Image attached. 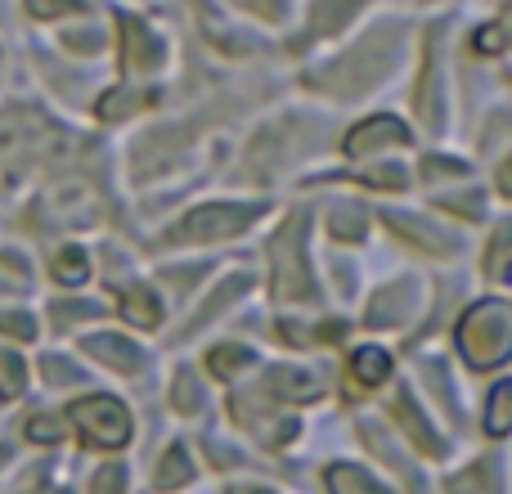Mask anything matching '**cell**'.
<instances>
[{
    "label": "cell",
    "mask_w": 512,
    "mask_h": 494,
    "mask_svg": "<svg viewBox=\"0 0 512 494\" xmlns=\"http://www.w3.org/2000/svg\"><path fill=\"white\" fill-rule=\"evenodd\" d=\"M508 342H512V310L508 301L490 297L481 306H472L459 324V351L468 355L472 369H495L508 360Z\"/></svg>",
    "instance_id": "cell-1"
},
{
    "label": "cell",
    "mask_w": 512,
    "mask_h": 494,
    "mask_svg": "<svg viewBox=\"0 0 512 494\" xmlns=\"http://www.w3.org/2000/svg\"><path fill=\"white\" fill-rule=\"evenodd\" d=\"M274 297L279 301H310L315 279L306 265V216L288 221L274 239Z\"/></svg>",
    "instance_id": "cell-2"
},
{
    "label": "cell",
    "mask_w": 512,
    "mask_h": 494,
    "mask_svg": "<svg viewBox=\"0 0 512 494\" xmlns=\"http://www.w3.org/2000/svg\"><path fill=\"white\" fill-rule=\"evenodd\" d=\"M68 418L77 423V432L86 436V445L95 450H117V445L131 441V414H126L122 400L113 396H86L68 409Z\"/></svg>",
    "instance_id": "cell-3"
},
{
    "label": "cell",
    "mask_w": 512,
    "mask_h": 494,
    "mask_svg": "<svg viewBox=\"0 0 512 494\" xmlns=\"http://www.w3.org/2000/svg\"><path fill=\"white\" fill-rule=\"evenodd\" d=\"M261 216L256 203H216V207H203V212H189L185 221L171 230L176 243H212V239H234L243 234L248 225Z\"/></svg>",
    "instance_id": "cell-4"
},
{
    "label": "cell",
    "mask_w": 512,
    "mask_h": 494,
    "mask_svg": "<svg viewBox=\"0 0 512 494\" xmlns=\"http://www.w3.org/2000/svg\"><path fill=\"white\" fill-rule=\"evenodd\" d=\"M234 418H239V423H248L256 436H265V445H288L292 436L301 432L297 418L270 414V409H265L261 391H239V396H234Z\"/></svg>",
    "instance_id": "cell-5"
},
{
    "label": "cell",
    "mask_w": 512,
    "mask_h": 494,
    "mask_svg": "<svg viewBox=\"0 0 512 494\" xmlns=\"http://www.w3.org/2000/svg\"><path fill=\"white\" fill-rule=\"evenodd\" d=\"M387 144H409V126L391 113H378V117H369V122L355 126V131L346 135L342 149L351 153V158H369V153L387 149Z\"/></svg>",
    "instance_id": "cell-6"
},
{
    "label": "cell",
    "mask_w": 512,
    "mask_h": 494,
    "mask_svg": "<svg viewBox=\"0 0 512 494\" xmlns=\"http://www.w3.org/2000/svg\"><path fill=\"white\" fill-rule=\"evenodd\" d=\"M81 351L95 355V360H104L108 369H122V373H140V364H144V351H140V346L126 342V337H113V333L86 337V342H81Z\"/></svg>",
    "instance_id": "cell-7"
},
{
    "label": "cell",
    "mask_w": 512,
    "mask_h": 494,
    "mask_svg": "<svg viewBox=\"0 0 512 494\" xmlns=\"http://www.w3.org/2000/svg\"><path fill=\"white\" fill-rule=\"evenodd\" d=\"M319 378L315 373H301V369H270L265 373V396H279V400H315L319 396Z\"/></svg>",
    "instance_id": "cell-8"
},
{
    "label": "cell",
    "mask_w": 512,
    "mask_h": 494,
    "mask_svg": "<svg viewBox=\"0 0 512 494\" xmlns=\"http://www.w3.org/2000/svg\"><path fill=\"white\" fill-rule=\"evenodd\" d=\"M324 486H328V494H391L378 477H369V472L355 468V463H333Z\"/></svg>",
    "instance_id": "cell-9"
},
{
    "label": "cell",
    "mask_w": 512,
    "mask_h": 494,
    "mask_svg": "<svg viewBox=\"0 0 512 494\" xmlns=\"http://www.w3.org/2000/svg\"><path fill=\"white\" fill-rule=\"evenodd\" d=\"M409 301H414V292H409L405 283H400V288L378 292V297L369 301V310H364V315H369V324H373V328H396L400 319H405Z\"/></svg>",
    "instance_id": "cell-10"
},
{
    "label": "cell",
    "mask_w": 512,
    "mask_h": 494,
    "mask_svg": "<svg viewBox=\"0 0 512 494\" xmlns=\"http://www.w3.org/2000/svg\"><path fill=\"white\" fill-rule=\"evenodd\" d=\"M189 477H194V463H189V450L185 445H171L167 454H162V463H158V472H153V490H180V486H189Z\"/></svg>",
    "instance_id": "cell-11"
},
{
    "label": "cell",
    "mask_w": 512,
    "mask_h": 494,
    "mask_svg": "<svg viewBox=\"0 0 512 494\" xmlns=\"http://www.w3.org/2000/svg\"><path fill=\"white\" fill-rule=\"evenodd\" d=\"M396 418H400V423H405L409 441H414L418 450H423V454H441V441H436V436H432V423H427V418H423V409H418L409 396H400V400H396Z\"/></svg>",
    "instance_id": "cell-12"
},
{
    "label": "cell",
    "mask_w": 512,
    "mask_h": 494,
    "mask_svg": "<svg viewBox=\"0 0 512 494\" xmlns=\"http://www.w3.org/2000/svg\"><path fill=\"white\" fill-rule=\"evenodd\" d=\"M328 234H333V239H346V243H360L364 234H369V216L351 203H337L333 212H328Z\"/></svg>",
    "instance_id": "cell-13"
},
{
    "label": "cell",
    "mask_w": 512,
    "mask_h": 494,
    "mask_svg": "<svg viewBox=\"0 0 512 494\" xmlns=\"http://www.w3.org/2000/svg\"><path fill=\"white\" fill-rule=\"evenodd\" d=\"M122 315L131 319V324H140V328H158L162 306H158V297H153L149 288H126L122 292Z\"/></svg>",
    "instance_id": "cell-14"
},
{
    "label": "cell",
    "mask_w": 512,
    "mask_h": 494,
    "mask_svg": "<svg viewBox=\"0 0 512 494\" xmlns=\"http://www.w3.org/2000/svg\"><path fill=\"white\" fill-rule=\"evenodd\" d=\"M50 274H54L59 283H68V288L86 283V274H90L86 252H81V247H59V252H54V261H50Z\"/></svg>",
    "instance_id": "cell-15"
},
{
    "label": "cell",
    "mask_w": 512,
    "mask_h": 494,
    "mask_svg": "<svg viewBox=\"0 0 512 494\" xmlns=\"http://www.w3.org/2000/svg\"><path fill=\"white\" fill-rule=\"evenodd\" d=\"M351 369H355V378H360L364 387H378V382L391 378V360H387V351H378V346H364V351H355Z\"/></svg>",
    "instance_id": "cell-16"
},
{
    "label": "cell",
    "mask_w": 512,
    "mask_h": 494,
    "mask_svg": "<svg viewBox=\"0 0 512 494\" xmlns=\"http://www.w3.org/2000/svg\"><path fill=\"white\" fill-rule=\"evenodd\" d=\"M391 230L396 234H405V239H414V243H423V247H454L450 234H441V230H432V225H423V221H414V216H400V212H391Z\"/></svg>",
    "instance_id": "cell-17"
},
{
    "label": "cell",
    "mask_w": 512,
    "mask_h": 494,
    "mask_svg": "<svg viewBox=\"0 0 512 494\" xmlns=\"http://www.w3.org/2000/svg\"><path fill=\"white\" fill-rule=\"evenodd\" d=\"M450 494H499V477L490 463H477V468L450 477Z\"/></svg>",
    "instance_id": "cell-18"
},
{
    "label": "cell",
    "mask_w": 512,
    "mask_h": 494,
    "mask_svg": "<svg viewBox=\"0 0 512 494\" xmlns=\"http://www.w3.org/2000/svg\"><path fill=\"white\" fill-rule=\"evenodd\" d=\"M512 423V382H499L490 391V409H486V432L490 436H504Z\"/></svg>",
    "instance_id": "cell-19"
},
{
    "label": "cell",
    "mask_w": 512,
    "mask_h": 494,
    "mask_svg": "<svg viewBox=\"0 0 512 494\" xmlns=\"http://www.w3.org/2000/svg\"><path fill=\"white\" fill-rule=\"evenodd\" d=\"M248 364H252L248 346H216V351L207 355V369H212L216 378H234V373H243Z\"/></svg>",
    "instance_id": "cell-20"
},
{
    "label": "cell",
    "mask_w": 512,
    "mask_h": 494,
    "mask_svg": "<svg viewBox=\"0 0 512 494\" xmlns=\"http://www.w3.org/2000/svg\"><path fill=\"white\" fill-rule=\"evenodd\" d=\"M122 27L131 36H126V50H131V68H149L153 59H158V41H153L149 32H144L135 18H122Z\"/></svg>",
    "instance_id": "cell-21"
},
{
    "label": "cell",
    "mask_w": 512,
    "mask_h": 494,
    "mask_svg": "<svg viewBox=\"0 0 512 494\" xmlns=\"http://www.w3.org/2000/svg\"><path fill=\"white\" fill-rule=\"evenodd\" d=\"M140 104H153V95H144V90H113V95L99 99V117H104V122H117V117L135 113Z\"/></svg>",
    "instance_id": "cell-22"
},
{
    "label": "cell",
    "mask_w": 512,
    "mask_h": 494,
    "mask_svg": "<svg viewBox=\"0 0 512 494\" xmlns=\"http://www.w3.org/2000/svg\"><path fill=\"white\" fill-rule=\"evenodd\" d=\"M23 387H27V369H23V360H18L9 346H0V396L5 400H14V396H23Z\"/></svg>",
    "instance_id": "cell-23"
},
{
    "label": "cell",
    "mask_w": 512,
    "mask_h": 494,
    "mask_svg": "<svg viewBox=\"0 0 512 494\" xmlns=\"http://www.w3.org/2000/svg\"><path fill=\"white\" fill-rule=\"evenodd\" d=\"M176 409L180 414H198L203 409V382H198V373H189V369H180L176 373Z\"/></svg>",
    "instance_id": "cell-24"
},
{
    "label": "cell",
    "mask_w": 512,
    "mask_h": 494,
    "mask_svg": "<svg viewBox=\"0 0 512 494\" xmlns=\"http://www.w3.org/2000/svg\"><path fill=\"white\" fill-rule=\"evenodd\" d=\"M243 288H248V274H234V279H230V283H225V288H221V292H216V297H212V301H207V306H203V310H198V315H194V324H189V328H203V324H207V319H212V315H216V310H225V306H230V301H234V297H243Z\"/></svg>",
    "instance_id": "cell-25"
},
{
    "label": "cell",
    "mask_w": 512,
    "mask_h": 494,
    "mask_svg": "<svg viewBox=\"0 0 512 494\" xmlns=\"http://www.w3.org/2000/svg\"><path fill=\"white\" fill-rule=\"evenodd\" d=\"M0 333L18 337V342H32V337H36V319L23 315V310H0Z\"/></svg>",
    "instance_id": "cell-26"
},
{
    "label": "cell",
    "mask_w": 512,
    "mask_h": 494,
    "mask_svg": "<svg viewBox=\"0 0 512 494\" xmlns=\"http://www.w3.org/2000/svg\"><path fill=\"white\" fill-rule=\"evenodd\" d=\"M27 436H32L36 445H54L63 436V418H54V414H36L32 423H27Z\"/></svg>",
    "instance_id": "cell-27"
},
{
    "label": "cell",
    "mask_w": 512,
    "mask_h": 494,
    "mask_svg": "<svg viewBox=\"0 0 512 494\" xmlns=\"http://www.w3.org/2000/svg\"><path fill=\"white\" fill-rule=\"evenodd\" d=\"M504 45H508L504 23H486V27H477V36H472V50L477 54H499Z\"/></svg>",
    "instance_id": "cell-28"
},
{
    "label": "cell",
    "mask_w": 512,
    "mask_h": 494,
    "mask_svg": "<svg viewBox=\"0 0 512 494\" xmlns=\"http://www.w3.org/2000/svg\"><path fill=\"white\" fill-rule=\"evenodd\" d=\"M405 167H373L360 176V185H373V189H405Z\"/></svg>",
    "instance_id": "cell-29"
},
{
    "label": "cell",
    "mask_w": 512,
    "mask_h": 494,
    "mask_svg": "<svg viewBox=\"0 0 512 494\" xmlns=\"http://www.w3.org/2000/svg\"><path fill=\"white\" fill-rule=\"evenodd\" d=\"M41 378H45V382H54V387H63V382H81V369L63 364L59 355H45V360H41Z\"/></svg>",
    "instance_id": "cell-30"
},
{
    "label": "cell",
    "mask_w": 512,
    "mask_h": 494,
    "mask_svg": "<svg viewBox=\"0 0 512 494\" xmlns=\"http://www.w3.org/2000/svg\"><path fill=\"white\" fill-rule=\"evenodd\" d=\"M504 261H508V230H499L495 243H490V256H486V274H490V279H504Z\"/></svg>",
    "instance_id": "cell-31"
},
{
    "label": "cell",
    "mask_w": 512,
    "mask_h": 494,
    "mask_svg": "<svg viewBox=\"0 0 512 494\" xmlns=\"http://www.w3.org/2000/svg\"><path fill=\"white\" fill-rule=\"evenodd\" d=\"M126 490V472L122 468H99L95 486H90V494H122Z\"/></svg>",
    "instance_id": "cell-32"
},
{
    "label": "cell",
    "mask_w": 512,
    "mask_h": 494,
    "mask_svg": "<svg viewBox=\"0 0 512 494\" xmlns=\"http://www.w3.org/2000/svg\"><path fill=\"white\" fill-rule=\"evenodd\" d=\"M203 270L207 265H189V270L185 265H171V270H162V279L167 283H194V279H203Z\"/></svg>",
    "instance_id": "cell-33"
},
{
    "label": "cell",
    "mask_w": 512,
    "mask_h": 494,
    "mask_svg": "<svg viewBox=\"0 0 512 494\" xmlns=\"http://www.w3.org/2000/svg\"><path fill=\"white\" fill-rule=\"evenodd\" d=\"M81 315H99V306H95V301H72V306L54 310V319H81Z\"/></svg>",
    "instance_id": "cell-34"
},
{
    "label": "cell",
    "mask_w": 512,
    "mask_h": 494,
    "mask_svg": "<svg viewBox=\"0 0 512 494\" xmlns=\"http://www.w3.org/2000/svg\"><path fill=\"white\" fill-rule=\"evenodd\" d=\"M441 207H454V212H481V198L477 194H459V198H441Z\"/></svg>",
    "instance_id": "cell-35"
},
{
    "label": "cell",
    "mask_w": 512,
    "mask_h": 494,
    "mask_svg": "<svg viewBox=\"0 0 512 494\" xmlns=\"http://www.w3.org/2000/svg\"><path fill=\"white\" fill-rule=\"evenodd\" d=\"M27 9H32L36 18H59V14H77V5H45V0H32V5H27Z\"/></svg>",
    "instance_id": "cell-36"
},
{
    "label": "cell",
    "mask_w": 512,
    "mask_h": 494,
    "mask_svg": "<svg viewBox=\"0 0 512 494\" xmlns=\"http://www.w3.org/2000/svg\"><path fill=\"white\" fill-rule=\"evenodd\" d=\"M230 494H270V490H261V486H234Z\"/></svg>",
    "instance_id": "cell-37"
}]
</instances>
